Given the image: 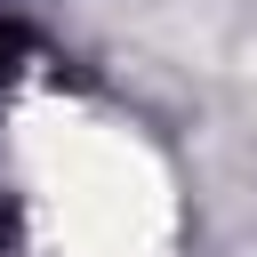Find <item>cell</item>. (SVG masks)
Instances as JSON below:
<instances>
[{"label": "cell", "mask_w": 257, "mask_h": 257, "mask_svg": "<svg viewBox=\"0 0 257 257\" xmlns=\"http://www.w3.org/2000/svg\"><path fill=\"white\" fill-rule=\"evenodd\" d=\"M16 217L32 257H169L177 193L161 153L88 104H40L16 137Z\"/></svg>", "instance_id": "obj_1"}]
</instances>
